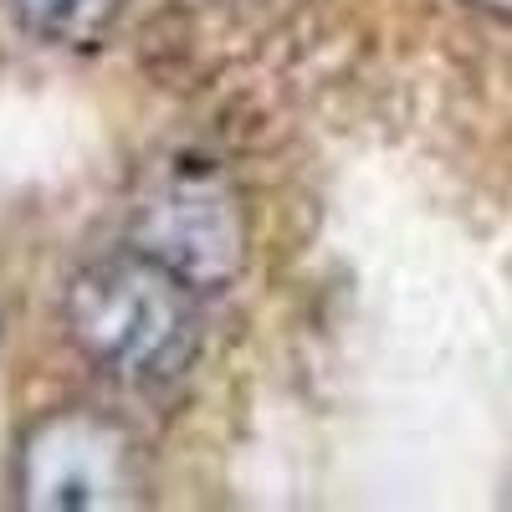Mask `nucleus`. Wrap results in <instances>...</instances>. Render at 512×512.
Instances as JSON below:
<instances>
[{
  "label": "nucleus",
  "instance_id": "2",
  "mask_svg": "<svg viewBox=\"0 0 512 512\" xmlns=\"http://www.w3.org/2000/svg\"><path fill=\"white\" fill-rule=\"evenodd\" d=\"M16 502L31 512H118L144 502V451L103 410H47L16 441Z\"/></svg>",
  "mask_w": 512,
  "mask_h": 512
},
{
  "label": "nucleus",
  "instance_id": "1",
  "mask_svg": "<svg viewBox=\"0 0 512 512\" xmlns=\"http://www.w3.org/2000/svg\"><path fill=\"white\" fill-rule=\"evenodd\" d=\"M62 323L77 354L128 390H164L200 354V292L139 246L77 267Z\"/></svg>",
  "mask_w": 512,
  "mask_h": 512
},
{
  "label": "nucleus",
  "instance_id": "5",
  "mask_svg": "<svg viewBox=\"0 0 512 512\" xmlns=\"http://www.w3.org/2000/svg\"><path fill=\"white\" fill-rule=\"evenodd\" d=\"M477 11H492V16H507L512 21V0H472Z\"/></svg>",
  "mask_w": 512,
  "mask_h": 512
},
{
  "label": "nucleus",
  "instance_id": "4",
  "mask_svg": "<svg viewBox=\"0 0 512 512\" xmlns=\"http://www.w3.org/2000/svg\"><path fill=\"white\" fill-rule=\"evenodd\" d=\"M16 21L52 47H98L113 31L123 0H11Z\"/></svg>",
  "mask_w": 512,
  "mask_h": 512
},
{
  "label": "nucleus",
  "instance_id": "3",
  "mask_svg": "<svg viewBox=\"0 0 512 512\" xmlns=\"http://www.w3.org/2000/svg\"><path fill=\"white\" fill-rule=\"evenodd\" d=\"M128 246H139L159 267L185 277L200 297H210L241 277L251 236L246 210L221 169L169 164L144 185L128 216Z\"/></svg>",
  "mask_w": 512,
  "mask_h": 512
}]
</instances>
